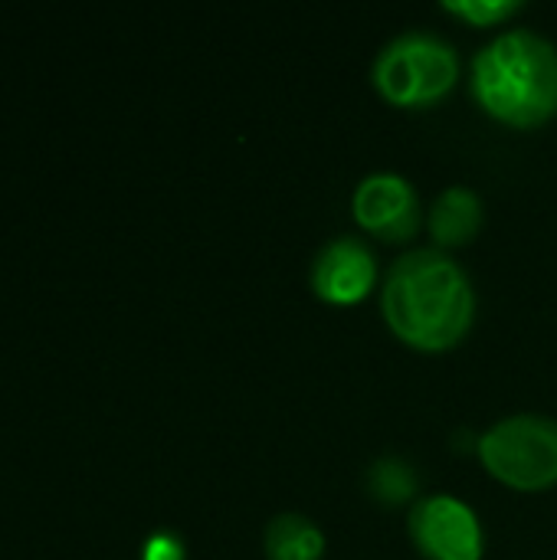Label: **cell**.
Wrapping results in <instances>:
<instances>
[{
	"mask_svg": "<svg viewBox=\"0 0 557 560\" xmlns=\"http://www.w3.org/2000/svg\"><path fill=\"white\" fill-rule=\"evenodd\" d=\"M144 560H184V545L174 535H154L144 545Z\"/></svg>",
	"mask_w": 557,
	"mask_h": 560,
	"instance_id": "12",
	"label": "cell"
},
{
	"mask_svg": "<svg viewBox=\"0 0 557 560\" xmlns=\"http://www.w3.org/2000/svg\"><path fill=\"white\" fill-rule=\"evenodd\" d=\"M479 459L512 489H548L557 482V423L538 413L506 417L479 436Z\"/></svg>",
	"mask_w": 557,
	"mask_h": 560,
	"instance_id": "4",
	"label": "cell"
},
{
	"mask_svg": "<svg viewBox=\"0 0 557 560\" xmlns=\"http://www.w3.org/2000/svg\"><path fill=\"white\" fill-rule=\"evenodd\" d=\"M368 489L381 505H404L417 495V472L401 456H381L368 469Z\"/></svg>",
	"mask_w": 557,
	"mask_h": 560,
	"instance_id": "10",
	"label": "cell"
},
{
	"mask_svg": "<svg viewBox=\"0 0 557 560\" xmlns=\"http://www.w3.org/2000/svg\"><path fill=\"white\" fill-rule=\"evenodd\" d=\"M355 217L364 230L381 240H410L420 226V200L407 177L381 171L358 184Z\"/></svg>",
	"mask_w": 557,
	"mask_h": 560,
	"instance_id": "6",
	"label": "cell"
},
{
	"mask_svg": "<svg viewBox=\"0 0 557 560\" xmlns=\"http://www.w3.org/2000/svg\"><path fill=\"white\" fill-rule=\"evenodd\" d=\"M443 10L463 16L466 23H476V26H492V23H502L509 20L515 10H519V0H446Z\"/></svg>",
	"mask_w": 557,
	"mask_h": 560,
	"instance_id": "11",
	"label": "cell"
},
{
	"mask_svg": "<svg viewBox=\"0 0 557 560\" xmlns=\"http://www.w3.org/2000/svg\"><path fill=\"white\" fill-rule=\"evenodd\" d=\"M381 305L401 341L420 351H446L469 331L476 295L446 253L414 249L391 266Z\"/></svg>",
	"mask_w": 557,
	"mask_h": 560,
	"instance_id": "1",
	"label": "cell"
},
{
	"mask_svg": "<svg viewBox=\"0 0 557 560\" xmlns=\"http://www.w3.org/2000/svg\"><path fill=\"white\" fill-rule=\"evenodd\" d=\"M473 92L499 121L532 128L557 115V46L532 30L496 36L473 62Z\"/></svg>",
	"mask_w": 557,
	"mask_h": 560,
	"instance_id": "2",
	"label": "cell"
},
{
	"mask_svg": "<svg viewBox=\"0 0 557 560\" xmlns=\"http://www.w3.org/2000/svg\"><path fill=\"white\" fill-rule=\"evenodd\" d=\"M456 75H460L456 49L437 33H420V30L391 39L378 52L371 69L378 92L387 102L407 108L433 105L456 85Z\"/></svg>",
	"mask_w": 557,
	"mask_h": 560,
	"instance_id": "3",
	"label": "cell"
},
{
	"mask_svg": "<svg viewBox=\"0 0 557 560\" xmlns=\"http://www.w3.org/2000/svg\"><path fill=\"white\" fill-rule=\"evenodd\" d=\"M430 233L440 246H463L483 226V200L469 187H450L430 207Z\"/></svg>",
	"mask_w": 557,
	"mask_h": 560,
	"instance_id": "8",
	"label": "cell"
},
{
	"mask_svg": "<svg viewBox=\"0 0 557 560\" xmlns=\"http://www.w3.org/2000/svg\"><path fill=\"white\" fill-rule=\"evenodd\" d=\"M410 535L430 560H479L483 528L476 512L453 495H430L410 512Z\"/></svg>",
	"mask_w": 557,
	"mask_h": 560,
	"instance_id": "5",
	"label": "cell"
},
{
	"mask_svg": "<svg viewBox=\"0 0 557 560\" xmlns=\"http://www.w3.org/2000/svg\"><path fill=\"white\" fill-rule=\"evenodd\" d=\"M325 535L305 515H279L266 528L269 560H322Z\"/></svg>",
	"mask_w": 557,
	"mask_h": 560,
	"instance_id": "9",
	"label": "cell"
},
{
	"mask_svg": "<svg viewBox=\"0 0 557 560\" xmlns=\"http://www.w3.org/2000/svg\"><path fill=\"white\" fill-rule=\"evenodd\" d=\"M378 266L368 243L358 236H338L332 240L312 262V289L318 299L335 305H355L361 302L374 285Z\"/></svg>",
	"mask_w": 557,
	"mask_h": 560,
	"instance_id": "7",
	"label": "cell"
}]
</instances>
